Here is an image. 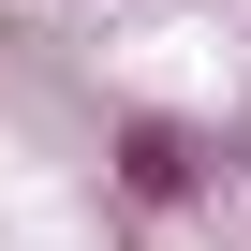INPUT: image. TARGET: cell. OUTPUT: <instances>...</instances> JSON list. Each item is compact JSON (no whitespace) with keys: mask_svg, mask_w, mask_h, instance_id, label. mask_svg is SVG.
I'll use <instances>...</instances> for the list:
<instances>
[{"mask_svg":"<svg viewBox=\"0 0 251 251\" xmlns=\"http://www.w3.org/2000/svg\"><path fill=\"white\" fill-rule=\"evenodd\" d=\"M118 192H133V207H192L207 192V133L163 118V103H133V118H118Z\"/></svg>","mask_w":251,"mask_h":251,"instance_id":"6da1fadb","label":"cell"}]
</instances>
